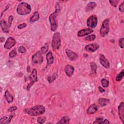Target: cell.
<instances>
[{
    "instance_id": "6da1fadb",
    "label": "cell",
    "mask_w": 124,
    "mask_h": 124,
    "mask_svg": "<svg viewBox=\"0 0 124 124\" xmlns=\"http://www.w3.org/2000/svg\"><path fill=\"white\" fill-rule=\"evenodd\" d=\"M60 11V5L57 3L56 5L55 11L54 13H52L49 17V20L50 24L51 30L52 31V32H54L57 28L58 24H57V17Z\"/></svg>"
},
{
    "instance_id": "7a4b0ae2",
    "label": "cell",
    "mask_w": 124,
    "mask_h": 124,
    "mask_svg": "<svg viewBox=\"0 0 124 124\" xmlns=\"http://www.w3.org/2000/svg\"><path fill=\"white\" fill-rule=\"evenodd\" d=\"M25 112L31 116H38L43 114L45 112V108L43 105H37L31 108H26Z\"/></svg>"
},
{
    "instance_id": "3957f363",
    "label": "cell",
    "mask_w": 124,
    "mask_h": 124,
    "mask_svg": "<svg viewBox=\"0 0 124 124\" xmlns=\"http://www.w3.org/2000/svg\"><path fill=\"white\" fill-rule=\"evenodd\" d=\"M31 8L30 6L25 3L22 2L18 6L17 9V12L20 15H26L30 13Z\"/></svg>"
},
{
    "instance_id": "277c9868",
    "label": "cell",
    "mask_w": 124,
    "mask_h": 124,
    "mask_svg": "<svg viewBox=\"0 0 124 124\" xmlns=\"http://www.w3.org/2000/svg\"><path fill=\"white\" fill-rule=\"evenodd\" d=\"M110 20L109 19H106L104 20L102 24L100 30V34L102 37H105L107 35L110 30Z\"/></svg>"
},
{
    "instance_id": "5b68a950",
    "label": "cell",
    "mask_w": 124,
    "mask_h": 124,
    "mask_svg": "<svg viewBox=\"0 0 124 124\" xmlns=\"http://www.w3.org/2000/svg\"><path fill=\"white\" fill-rule=\"evenodd\" d=\"M61 46L60 35L59 33H56L53 35L52 42V47L54 50L59 49Z\"/></svg>"
},
{
    "instance_id": "8992f818",
    "label": "cell",
    "mask_w": 124,
    "mask_h": 124,
    "mask_svg": "<svg viewBox=\"0 0 124 124\" xmlns=\"http://www.w3.org/2000/svg\"><path fill=\"white\" fill-rule=\"evenodd\" d=\"M37 73L36 69H34L29 78V80L30 82L27 87V90L28 91H29L30 88L33 85V84L37 81L38 79L37 77Z\"/></svg>"
},
{
    "instance_id": "52a82bcc",
    "label": "cell",
    "mask_w": 124,
    "mask_h": 124,
    "mask_svg": "<svg viewBox=\"0 0 124 124\" xmlns=\"http://www.w3.org/2000/svg\"><path fill=\"white\" fill-rule=\"evenodd\" d=\"M98 24V18L96 15L90 16L87 20V25L90 28H95Z\"/></svg>"
},
{
    "instance_id": "ba28073f",
    "label": "cell",
    "mask_w": 124,
    "mask_h": 124,
    "mask_svg": "<svg viewBox=\"0 0 124 124\" xmlns=\"http://www.w3.org/2000/svg\"><path fill=\"white\" fill-rule=\"evenodd\" d=\"M43 61V57L42 53L40 51L37 52L32 57V62L33 64L37 65L42 63Z\"/></svg>"
},
{
    "instance_id": "9c48e42d",
    "label": "cell",
    "mask_w": 124,
    "mask_h": 124,
    "mask_svg": "<svg viewBox=\"0 0 124 124\" xmlns=\"http://www.w3.org/2000/svg\"><path fill=\"white\" fill-rule=\"evenodd\" d=\"M16 44V40L12 37H9L7 39L5 44V48L6 49L9 50L12 48L13 46H14Z\"/></svg>"
},
{
    "instance_id": "30bf717a",
    "label": "cell",
    "mask_w": 124,
    "mask_h": 124,
    "mask_svg": "<svg viewBox=\"0 0 124 124\" xmlns=\"http://www.w3.org/2000/svg\"><path fill=\"white\" fill-rule=\"evenodd\" d=\"M99 48V46L97 44H91L85 46V50L89 52L96 51Z\"/></svg>"
},
{
    "instance_id": "8fae6325",
    "label": "cell",
    "mask_w": 124,
    "mask_h": 124,
    "mask_svg": "<svg viewBox=\"0 0 124 124\" xmlns=\"http://www.w3.org/2000/svg\"><path fill=\"white\" fill-rule=\"evenodd\" d=\"M100 62L101 64L102 65L103 67H104L106 68H109L110 67V65L109 61L106 58V57L104 56V55L101 54L100 55Z\"/></svg>"
},
{
    "instance_id": "7c38bea8",
    "label": "cell",
    "mask_w": 124,
    "mask_h": 124,
    "mask_svg": "<svg viewBox=\"0 0 124 124\" xmlns=\"http://www.w3.org/2000/svg\"><path fill=\"white\" fill-rule=\"evenodd\" d=\"M118 109L120 119L123 123H124V103L123 102H121L119 104Z\"/></svg>"
},
{
    "instance_id": "4fadbf2b",
    "label": "cell",
    "mask_w": 124,
    "mask_h": 124,
    "mask_svg": "<svg viewBox=\"0 0 124 124\" xmlns=\"http://www.w3.org/2000/svg\"><path fill=\"white\" fill-rule=\"evenodd\" d=\"M93 30L92 29H86L80 30L78 33V36L79 37H83L85 36L88 35L93 32Z\"/></svg>"
},
{
    "instance_id": "5bb4252c",
    "label": "cell",
    "mask_w": 124,
    "mask_h": 124,
    "mask_svg": "<svg viewBox=\"0 0 124 124\" xmlns=\"http://www.w3.org/2000/svg\"><path fill=\"white\" fill-rule=\"evenodd\" d=\"M99 109V107L96 104L91 105L87 110V113L88 114H92L95 113Z\"/></svg>"
},
{
    "instance_id": "9a60e30c",
    "label": "cell",
    "mask_w": 124,
    "mask_h": 124,
    "mask_svg": "<svg viewBox=\"0 0 124 124\" xmlns=\"http://www.w3.org/2000/svg\"><path fill=\"white\" fill-rule=\"evenodd\" d=\"M66 53L67 54L69 60L71 61H75L78 57V55L76 53L74 52L73 51H72L70 50H68V49L66 50Z\"/></svg>"
},
{
    "instance_id": "2e32d148",
    "label": "cell",
    "mask_w": 124,
    "mask_h": 124,
    "mask_svg": "<svg viewBox=\"0 0 124 124\" xmlns=\"http://www.w3.org/2000/svg\"><path fill=\"white\" fill-rule=\"evenodd\" d=\"M65 71L68 77H71L74 72V68L72 66L68 65L65 68Z\"/></svg>"
},
{
    "instance_id": "e0dca14e",
    "label": "cell",
    "mask_w": 124,
    "mask_h": 124,
    "mask_svg": "<svg viewBox=\"0 0 124 124\" xmlns=\"http://www.w3.org/2000/svg\"><path fill=\"white\" fill-rule=\"evenodd\" d=\"M46 59L48 65H51L54 62V57L52 55V53L50 51L48 52L46 55Z\"/></svg>"
},
{
    "instance_id": "ac0fdd59",
    "label": "cell",
    "mask_w": 124,
    "mask_h": 124,
    "mask_svg": "<svg viewBox=\"0 0 124 124\" xmlns=\"http://www.w3.org/2000/svg\"><path fill=\"white\" fill-rule=\"evenodd\" d=\"M1 27L2 28V29L5 33H8L9 32V26L8 25H7L6 23V22L4 20H2L1 21Z\"/></svg>"
},
{
    "instance_id": "d6986e66",
    "label": "cell",
    "mask_w": 124,
    "mask_h": 124,
    "mask_svg": "<svg viewBox=\"0 0 124 124\" xmlns=\"http://www.w3.org/2000/svg\"><path fill=\"white\" fill-rule=\"evenodd\" d=\"M110 103V100L107 99L100 98L99 99V103L101 107H104L108 105Z\"/></svg>"
},
{
    "instance_id": "ffe728a7",
    "label": "cell",
    "mask_w": 124,
    "mask_h": 124,
    "mask_svg": "<svg viewBox=\"0 0 124 124\" xmlns=\"http://www.w3.org/2000/svg\"><path fill=\"white\" fill-rule=\"evenodd\" d=\"M39 19V13L37 11L35 12V13L34 14L33 16L30 18V22L31 23H34L37 21Z\"/></svg>"
},
{
    "instance_id": "44dd1931",
    "label": "cell",
    "mask_w": 124,
    "mask_h": 124,
    "mask_svg": "<svg viewBox=\"0 0 124 124\" xmlns=\"http://www.w3.org/2000/svg\"><path fill=\"white\" fill-rule=\"evenodd\" d=\"M5 98H6V99L8 103H10L13 102V101L14 100V98H13V96L10 94V93L8 91H6L5 92Z\"/></svg>"
},
{
    "instance_id": "7402d4cb",
    "label": "cell",
    "mask_w": 124,
    "mask_h": 124,
    "mask_svg": "<svg viewBox=\"0 0 124 124\" xmlns=\"http://www.w3.org/2000/svg\"><path fill=\"white\" fill-rule=\"evenodd\" d=\"M13 115H11L9 118L7 117H4L0 119V124H8L11 120L12 118H13Z\"/></svg>"
},
{
    "instance_id": "603a6c76",
    "label": "cell",
    "mask_w": 124,
    "mask_h": 124,
    "mask_svg": "<svg viewBox=\"0 0 124 124\" xmlns=\"http://www.w3.org/2000/svg\"><path fill=\"white\" fill-rule=\"evenodd\" d=\"M96 6V4L95 2H90L89 3L85 9V11L86 12H89L92 10L93 9H94Z\"/></svg>"
},
{
    "instance_id": "cb8c5ba5",
    "label": "cell",
    "mask_w": 124,
    "mask_h": 124,
    "mask_svg": "<svg viewBox=\"0 0 124 124\" xmlns=\"http://www.w3.org/2000/svg\"><path fill=\"white\" fill-rule=\"evenodd\" d=\"M110 122L107 119H104L101 117L96 118V121L94 122V124H110Z\"/></svg>"
},
{
    "instance_id": "d4e9b609",
    "label": "cell",
    "mask_w": 124,
    "mask_h": 124,
    "mask_svg": "<svg viewBox=\"0 0 124 124\" xmlns=\"http://www.w3.org/2000/svg\"><path fill=\"white\" fill-rule=\"evenodd\" d=\"M70 121V118L67 116H65L62 118L59 122L57 123V124H68Z\"/></svg>"
},
{
    "instance_id": "484cf974",
    "label": "cell",
    "mask_w": 124,
    "mask_h": 124,
    "mask_svg": "<svg viewBox=\"0 0 124 124\" xmlns=\"http://www.w3.org/2000/svg\"><path fill=\"white\" fill-rule=\"evenodd\" d=\"M91 68V74H96L97 66L94 62H92L90 64Z\"/></svg>"
},
{
    "instance_id": "4316f807",
    "label": "cell",
    "mask_w": 124,
    "mask_h": 124,
    "mask_svg": "<svg viewBox=\"0 0 124 124\" xmlns=\"http://www.w3.org/2000/svg\"><path fill=\"white\" fill-rule=\"evenodd\" d=\"M124 69H123L122 71L119 74H118L117 76H116V79H115L116 81H121L122 80V79L124 77Z\"/></svg>"
},
{
    "instance_id": "83f0119b",
    "label": "cell",
    "mask_w": 124,
    "mask_h": 124,
    "mask_svg": "<svg viewBox=\"0 0 124 124\" xmlns=\"http://www.w3.org/2000/svg\"><path fill=\"white\" fill-rule=\"evenodd\" d=\"M101 84H102V85L103 87L104 88H107L109 86V81L105 79H103L101 80Z\"/></svg>"
},
{
    "instance_id": "f1b7e54d",
    "label": "cell",
    "mask_w": 124,
    "mask_h": 124,
    "mask_svg": "<svg viewBox=\"0 0 124 124\" xmlns=\"http://www.w3.org/2000/svg\"><path fill=\"white\" fill-rule=\"evenodd\" d=\"M49 49V46L48 44H46L44 46H43L41 48V51L42 52V53L44 54L46 53Z\"/></svg>"
},
{
    "instance_id": "f546056e",
    "label": "cell",
    "mask_w": 124,
    "mask_h": 124,
    "mask_svg": "<svg viewBox=\"0 0 124 124\" xmlns=\"http://www.w3.org/2000/svg\"><path fill=\"white\" fill-rule=\"evenodd\" d=\"M95 39H96V36H95V35H90V36H88V37H86L85 38V39L86 40L89 41H94Z\"/></svg>"
},
{
    "instance_id": "4dcf8cb0",
    "label": "cell",
    "mask_w": 124,
    "mask_h": 124,
    "mask_svg": "<svg viewBox=\"0 0 124 124\" xmlns=\"http://www.w3.org/2000/svg\"><path fill=\"white\" fill-rule=\"evenodd\" d=\"M17 54V51H16V50L15 49L14 50H13L11 51L9 53V57L10 58H14V57H15Z\"/></svg>"
},
{
    "instance_id": "1f68e13d",
    "label": "cell",
    "mask_w": 124,
    "mask_h": 124,
    "mask_svg": "<svg viewBox=\"0 0 124 124\" xmlns=\"http://www.w3.org/2000/svg\"><path fill=\"white\" fill-rule=\"evenodd\" d=\"M46 120V118L45 116L43 117H40L37 119V122L39 124H43L45 123V122Z\"/></svg>"
},
{
    "instance_id": "d6a6232c",
    "label": "cell",
    "mask_w": 124,
    "mask_h": 124,
    "mask_svg": "<svg viewBox=\"0 0 124 124\" xmlns=\"http://www.w3.org/2000/svg\"><path fill=\"white\" fill-rule=\"evenodd\" d=\"M109 2L112 6H113L114 7H116L117 6V4H118L119 1H116V0H115V1H110Z\"/></svg>"
},
{
    "instance_id": "836d02e7",
    "label": "cell",
    "mask_w": 124,
    "mask_h": 124,
    "mask_svg": "<svg viewBox=\"0 0 124 124\" xmlns=\"http://www.w3.org/2000/svg\"><path fill=\"white\" fill-rule=\"evenodd\" d=\"M124 38H122L119 40V45L120 48L122 49L124 48Z\"/></svg>"
},
{
    "instance_id": "e575fe53",
    "label": "cell",
    "mask_w": 124,
    "mask_h": 124,
    "mask_svg": "<svg viewBox=\"0 0 124 124\" xmlns=\"http://www.w3.org/2000/svg\"><path fill=\"white\" fill-rule=\"evenodd\" d=\"M19 51L21 53H23L26 51V49L24 47L20 46L19 49Z\"/></svg>"
},
{
    "instance_id": "d590c367",
    "label": "cell",
    "mask_w": 124,
    "mask_h": 124,
    "mask_svg": "<svg viewBox=\"0 0 124 124\" xmlns=\"http://www.w3.org/2000/svg\"><path fill=\"white\" fill-rule=\"evenodd\" d=\"M55 79H56V77L54 75H53L52 76L49 77L48 78V81H49V83H51L55 80Z\"/></svg>"
},
{
    "instance_id": "8d00e7d4",
    "label": "cell",
    "mask_w": 124,
    "mask_h": 124,
    "mask_svg": "<svg viewBox=\"0 0 124 124\" xmlns=\"http://www.w3.org/2000/svg\"><path fill=\"white\" fill-rule=\"evenodd\" d=\"M119 10V11H120L122 12H124V2L122 3L121 5L120 6Z\"/></svg>"
},
{
    "instance_id": "74e56055",
    "label": "cell",
    "mask_w": 124,
    "mask_h": 124,
    "mask_svg": "<svg viewBox=\"0 0 124 124\" xmlns=\"http://www.w3.org/2000/svg\"><path fill=\"white\" fill-rule=\"evenodd\" d=\"M26 26H27V24L26 23H22V24H20L19 25H18V29H22L26 27Z\"/></svg>"
},
{
    "instance_id": "f35d334b",
    "label": "cell",
    "mask_w": 124,
    "mask_h": 124,
    "mask_svg": "<svg viewBox=\"0 0 124 124\" xmlns=\"http://www.w3.org/2000/svg\"><path fill=\"white\" fill-rule=\"evenodd\" d=\"M17 109V107H16V106H12V107H10V108L8 109V111L9 112H13L16 111Z\"/></svg>"
},
{
    "instance_id": "ab89813d",
    "label": "cell",
    "mask_w": 124,
    "mask_h": 124,
    "mask_svg": "<svg viewBox=\"0 0 124 124\" xmlns=\"http://www.w3.org/2000/svg\"><path fill=\"white\" fill-rule=\"evenodd\" d=\"M12 21H13V16H10L9 17V19H8V23H9V27H10L12 23Z\"/></svg>"
},
{
    "instance_id": "60d3db41",
    "label": "cell",
    "mask_w": 124,
    "mask_h": 124,
    "mask_svg": "<svg viewBox=\"0 0 124 124\" xmlns=\"http://www.w3.org/2000/svg\"><path fill=\"white\" fill-rule=\"evenodd\" d=\"M99 91L100 92H101V93H102L105 92V90H104V89H103L102 88H101V87H99Z\"/></svg>"
},
{
    "instance_id": "b9f144b4",
    "label": "cell",
    "mask_w": 124,
    "mask_h": 124,
    "mask_svg": "<svg viewBox=\"0 0 124 124\" xmlns=\"http://www.w3.org/2000/svg\"><path fill=\"white\" fill-rule=\"evenodd\" d=\"M5 39L4 37H1V38H0V40H1V42H3L5 41Z\"/></svg>"
}]
</instances>
